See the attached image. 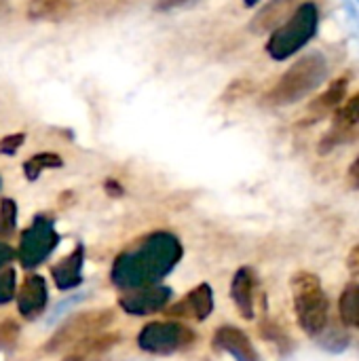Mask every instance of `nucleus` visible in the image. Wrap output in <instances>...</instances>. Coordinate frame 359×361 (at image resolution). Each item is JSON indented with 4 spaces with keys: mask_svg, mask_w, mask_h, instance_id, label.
<instances>
[{
    "mask_svg": "<svg viewBox=\"0 0 359 361\" xmlns=\"http://www.w3.org/2000/svg\"><path fill=\"white\" fill-rule=\"evenodd\" d=\"M330 63L322 51H311L303 55L298 61H294L279 80L267 91L264 102L269 106H290L307 95H311L315 89H320L328 78Z\"/></svg>",
    "mask_w": 359,
    "mask_h": 361,
    "instance_id": "nucleus-1",
    "label": "nucleus"
},
{
    "mask_svg": "<svg viewBox=\"0 0 359 361\" xmlns=\"http://www.w3.org/2000/svg\"><path fill=\"white\" fill-rule=\"evenodd\" d=\"M320 6L313 0L300 2L294 13L271 32V38L267 42V53L275 61H286L294 57L298 51H303L320 30Z\"/></svg>",
    "mask_w": 359,
    "mask_h": 361,
    "instance_id": "nucleus-2",
    "label": "nucleus"
},
{
    "mask_svg": "<svg viewBox=\"0 0 359 361\" xmlns=\"http://www.w3.org/2000/svg\"><path fill=\"white\" fill-rule=\"evenodd\" d=\"M178 256L180 250L174 239L157 237L138 254L118 258L116 281L123 286H140L146 279H159V275H165L176 264Z\"/></svg>",
    "mask_w": 359,
    "mask_h": 361,
    "instance_id": "nucleus-3",
    "label": "nucleus"
},
{
    "mask_svg": "<svg viewBox=\"0 0 359 361\" xmlns=\"http://www.w3.org/2000/svg\"><path fill=\"white\" fill-rule=\"evenodd\" d=\"M294 292V311L298 326L309 336H320L328 328L330 302L322 288V281L313 273H296L292 277Z\"/></svg>",
    "mask_w": 359,
    "mask_h": 361,
    "instance_id": "nucleus-4",
    "label": "nucleus"
},
{
    "mask_svg": "<svg viewBox=\"0 0 359 361\" xmlns=\"http://www.w3.org/2000/svg\"><path fill=\"white\" fill-rule=\"evenodd\" d=\"M359 127V91L355 95H351L349 99H345L336 112H334V123L330 133L324 137L322 142V152L328 150V146H336L341 142H345L349 137L351 131H355Z\"/></svg>",
    "mask_w": 359,
    "mask_h": 361,
    "instance_id": "nucleus-5",
    "label": "nucleus"
},
{
    "mask_svg": "<svg viewBox=\"0 0 359 361\" xmlns=\"http://www.w3.org/2000/svg\"><path fill=\"white\" fill-rule=\"evenodd\" d=\"M55 247V233L49 228V224H34L25 237H23V243H21V256H23V262L30 267V264H36L40 262L51 250Z\"/></svg>",
    "mask_w": 359,
    "mask_h": 361,
    "instance_id": "nucleus-6",
    "label": "nucleus"
},
{
    "mask_svg": "<svg viewBox=\"0 0 359 361\" xmlns=\"http://www.w3.org/2000/svg\"><path fill=\"white\" fill-rule=\"evenodd\" d=\"M298 0H271L267 2L260 13L252 19L250 27L256 34H264V32H273L275 27H279L298 6Z\"/></svg>",
    "mask_w": 359,
    "mask_h": 361,
    "instance_id": "nucleus-7",
    "label": "nucleus"
},
{
    "mask_svg": "<svg viewBox=\"0 0 359 361\" xmlns=\"http://www.w3.org/2000/svg\"><path fill=\"white\" fill-rule=\"evenodd\" d=\"M216 341H218V345L222 349H226L237 361H260V355L252 347L250 338L241 330H237V328H224V330H220L218 336H216Z\"/></svg>",
    "mask_w": 359,
    "mask_h": 361,
    "instance_id": "nucleus-8",
    "label": "nucleus"
},
{
    "mask_svg": "<svg viewBox=\"0 0 359 361\" xmlns=\"http://www.w3.org/2000/svg\"><path fill=\"white\" fill-rule=\"evenodd\" d=\"M254 286H256V279H254V273L250 269H241L235 275V281H233V298H235L237 309L241 311V315L245 319H252L254 317Z\"/></svg>",
    "mask_w": 359,
    "mask_h": 361,
    "instance_id": "nucleus-9",
    "label": "nucleus"
},
{
    "mask_svg": "<svg viewBox=\"0 0 359 361\" xmlns=\"http://www.w3.org/2000/svg\"><path fill=\"white\" fill-rule=\"evenodd\" d=\"M347 87H349V76H341L332 80L330 87L311 104V112L317 116H326L332 110H336L347 99Z\"/></svg>",
    "mask_w": 359,
    "mask_h": 361,
    "instance_id": "nucleus-10",
    "label": "nucleus"
},
{
    "mask_svg": "<svg viewBox=\"0 0 359 361\" xmlns=\"http://www.w3.org/2000/svg\"><path fill=\"white\" fill-rule=\"evenodd\" d=\"M180 330L176 326H150L142 334V347L152 351H169L178 345Z\"/></svg>",
    "mask_w": 359,
    "mask_h": 361,
    "instance_id": "nucleus-11",
    "label": "nucleus"
},
{
    "mask_svg": "<svg viewBox=\"0 0 359 361\" xmlns=\"http://www.w3.org/2000/svg\"><path fill=\"white\" fill-rule=\"evenodd\" d=\"M341 319L347 328L359 330V283H349L339 300Z\"/></svg>",
    "mask_w": 359,
    "mask_h": 361,
    "instance_id": "nucleus-12",
    "label": "nucleus"
},
{
    "mask_svg": "<svg viewBox=\"0 0 359 361\" xmlns=\"http://www.w3.org/2000/svg\"><path fill=\"white\" fill-rule=\"evenodd\" d=\"M19 300L23 305V313L30 315V313H38L36 309H42L44 305V286L40 279L32 277L25 286H23V292L19 294Z\"/></svg>",
    "mask_w": 359,
    "mask_h": 361,
    "instance_id": "nucleus-13",
    "label": "nucleus"
},
{
    "mask_svg": "<svg viewBox=\"0 0 359 361\" xmlns=\"http://www.w3.org/2000/svg\"><path fill=\"white\" fill-rule=\"evenodd\" d=\"M165 300H167V292H144V294H138L133 298H127L125 307L131 313H148L157 307H163Z\"/></svg>",
    "mask_w": 359,
    "mask_h": 361,
    "instance_id": "nucleus-14",
    "label": "nucleus"
},
{
    "mask_svg": "<svg viewBox=\"0 0 359 361\" xmlns=\"http://www.w3.org/2000/svg\"><path fill=\"white\" fill-rule=\"evenodd\" d=\"M61 165V159L57 157V154H51V152H40V154H36V157H32L28 163H25V176L30 178V180H34V178H38V173L42 171V169H49V167H59Z\"/></svg>",
    "mask_w": 359,
    "mask_h": 361,
    "instance_id": "nucleus-15",
    "label": "nucleus"
},
{
    "mask_svg": "<svg viewBox=\"0 0 359 361\" xmlns=\"http://www.w3.org/2000/svg\"><path fill=\"white\" fill-rule=\"evenodd\" d=\"M21 144H23V133H13V135L4 137V140L0 142V152H4V154H13Z\"/></svg>",
    "mask_w": 359,
    "mask_h": 361,
    "instance_id": "nucleus-16",
    "label": "nucleus"
},
{
    "mask_svg": "<svg viewBox=\"0 0 359 361\" xmlns=\"http://www.w3.org/2000/svg\"><path fill=\"white\" fill-rule=\"evenodd\" d=\"M13 273H6V275H0V302L8 300L11 294H13Z\"/></svg>",
    "mask_w": 359,
    "mask_h": 361,
    "instance_id": "nucleus-17",
    "label": "nucleus"
},
{
    "mask_svg": "<svg viewBox=\"0 0 359 361\" xmlns=\"http://www.w3.org/2000/svg\"><path fill=\"white\" fill-rule=\"evenodd\" d=\"M347 269H349L351 275L359 277V245H355V247L351 250V254L347 256Z\"/></svg>",
    "mask_w": 359,
    "mask_h": 361,
    "instance_id": "nucleus-18",
    "label": "nucleus"
},
{
    "mask_svg": "<svg viewBox=\"0 0 359 361\" xmlns=\"http://www.w3.org/2000/svg\"><path fill=\"white\" fill-rule=\"evenodd\" d=\"M349 178L355 182L359 186V154H358V159L353 161V165H351V169H349Z\"/></svg>",
    "mask_w": 359,
    "mask_h": 361,
    "instance_id": "nucleus-19",
    "label": "nucleus"
},
{
    "mask_svg": "<svg viewBox=\"0 0 359 361\" xmlns=\"http://www.w3.org/2000/svg\"><path fill=\"white\" fill-rule=\"evenodd\" d=\"M6 258H8V250H6L4 245H0V264H2Z\"/></svg>",
    "mask_w": 359,
    "mask_h": 361,
    "instance_id": "nucleus-20",
    "label": "nucleus"
},
{
    "mask_svg": "<svg viewBox=\"0 0 359 361\" xmlns=\"http://www.w3.org/2000/svg\"><path fill=\"white\" fill-rule=\"evenodd\" d=\"M243 4H245V6H256L258 0H243Z\"/></svg>",
    "mask_w": 359,
    "mask_h": 361,
    "instance_id": "nucleus-21",
    "label": "nucleus"
},
{
    "mask_svg": "<svg viewBox=\"0 0 359 361\" xmlns=\"http://www.w3.org/2000/svg\"><path fill=\"white\" fill-rule=\"evenodd\" d=\"M358 2H359V0H358Z\"/></svg>",
    "mask_w": 359,
    "mask_h": 361,
    "instance_id": "nucleus-22",
    "label": "nucleus"
}]
</instances>
